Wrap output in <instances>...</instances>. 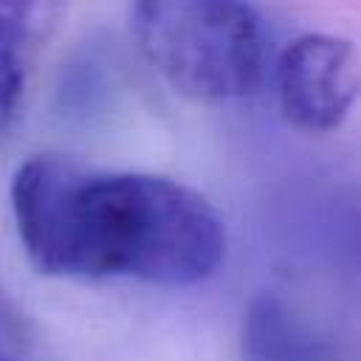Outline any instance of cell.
<instances>
[{
  "instance_id": "6da1fadb",
  "label": "cell",
  "mask_w": 361,
  "mask_h": 361,
  "mask_svg": "<svg viewBox=\"0 0 361 361\" xmlns=\"http://www.w3.org/2000/svg\"><path fill=\"white\" fill-rule=\"evenodd\" d=\"M11 214L31 265L48 276L180 288L209 279L226 254L223 223L192 186L87 169L62 155H31L17 166Z\"/></svg>"
},
{
  "instance_id": "7a4b0ae2",
  "label": "cell",
  "mask_w": 361,
  "mask_h": 361,
  "mask_svg": "<svg viewBox=\"0 0 361 361\" xmlns=\"http://www.w3.org/2000/svg\"><path fill=\"white\" fill-rule=\"evenodd\" d=\"M130 34L152 71L195 102L243 99L265 76V25L248 0H130Z\"/></svg>"
},
{
  "instance_id": "3957f363",
  "label": "cell",
  "mask_w": 361,
  "mask_h": 361,
  "mask_svg": "<svg viewBox=\"0 0 361 361\" xmlns=\"http://www.w3.org/2000/svg\"><path fill=\"white\" fill-rule=\"evenodd\" d=\"M276 96L296 130H336L358 96L355 45L336 34H302L276 59Z\"/></svg>"
},
{
  "instance_id": "277c9868",
  "label": "cell",
  "mask_w": 361,
  "mask_h": 361,
  "mask_svg": "<svg viewBox=\"0 0 361 361\" xmlns=\"http://www.w3.org/2000/svg\"><path fill=\"white\" fill-rule=\"evenodd\" d=\"M65 0H0V138L8 130L28 73L56 31Z\"/></svg>"
},
{
  "instance_id": "5b68a950",
  "label": "cell",
  "mask_w": 361,
  "mask_h": 361,
  "mask_svg": "<svg viewBox=\"0 0 361 361\" xmlns=\"http://www.w3.org/2000/svg\"><path fill=\"white\" fill-rule=\"evenodd\" d=\"M245 361H336V353L276 296H257L243 322Z\"/></svg>"
},
{
  "instance_id": "8992f818",
  "label": "cell",
  "mask_w": 361,
  "mask_h": 361,
  "mask_svg": "<svg viewBox=\"0 0 361 361\" xmlns=\"http://www.w3.org/2000/svg\"><path fill=\"white\" fill-rule=\"evenodd\" d=\"M0 361H28L25 324L3 288H0Z\"/></svg>"
}]
</instances>
